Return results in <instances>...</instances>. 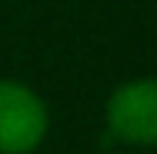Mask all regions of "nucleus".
<instances>
[{
	"label": "nucleus",
	"mask_w": 157,
	"mask_h": 154,
	"mask_svg": "<svg viewBox=\"0 0 157 154\" xmlns=\"http://www.w3.org/2000/svg\"><path fill=\"white\" fill-rule=\"evenodd\" d=\"M48 132L42 96L19 80H0V154H29Z\"/></svg>",
	"instance_id": "1"
},
{
	"label": "nucleus",
	"mask_w": 157,
	"mask_h": 154,
	"mask_svg": "<svg viewBox=\"0 0 157 154\" xmlns=\"http://www.w3.org/2000/svg\"><path fill=\"white\" fill-rule=\"evenodd\" d=\"M106 122L128 144H157V77L122 83L106 103Z\"/></svg>",
	"instance_id": "2"
},
{
	"label": "nucleus",
	"mask_w": 157,
	"mask_h": 154,
	"mask_svg": "<svg viewBox=\"0 0 157 154\" xmlns=\"http://www.w3.org/2000/svg\"><path fill=\"white\" fill-rule=\"evenodd\" d=\"M119 154H125V151H119Z\"/></svg>",
	"instance_id": "3"
}]
</instances>
